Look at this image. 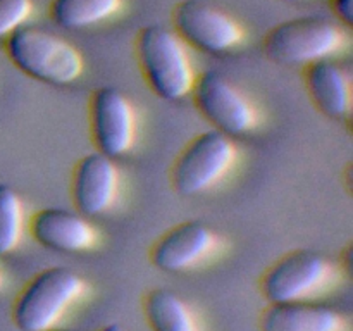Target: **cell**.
<instances>
[{
  "mask_svg": "<svg viewBox=\"0 0 353 331\" xmlns=\"http://www.w3.org/2000/svg\"><path fill=\"white\" fill-rule=\"evenodd\" d=\"M303 81L321 114L333 121H347L352 116V72L343 62L330 57L305 66Z\"/></svg>",
  "mask_w": 353,
  "mask_h": 331,
  "instance_id": "cell-13",
  "label": "cell"
},
{
  "mask_svg": "<svg viewBox=\"0 0 353 331\" xmlns=\"http://www.w3.org/2000/svg\"><path fill=\"white\" fill-rule=\"evenodd\" d=\"M285 2H292V3H296V2H305V0H285Z\"/></svg>",
  "mask_w": 353,
  "mask_h": 331,
  "instance_id": "cell-21",
  "label": "cell"
},
{
  "mask_svg": "<svg viewBox=\"0 0 353 331\" xmlns=\"http://www.w3.org/2000/svg\"><path fill=\"white\" fill-rule=\"evenodd\" d=\"M336 281V265L316 250L283 255L264 272L261 292L269 303L303 302L327 292Z\"/></svg>",
  "mask_w": 353,
  "mask_h": 331,
  "instance_id": "cell-6",
  "label": "cell"
},
{
  "mask_svg": "<svg viewBox=\"0 0 353 331\" xmlns=\"http://www.w3.org/2000/svg\"><path fill=\"white\" fill-rule=\"evenodd\" d=\"M262 331H348L343 312L312 300L269 303L261 317Z\"/></svg>",
  "mask_w": 353,
  "mask_h": 331,
  "instance_id": "cell-14",
  "label": "cell"
},
{
  "mask_svg": "<svg viewBox=\"0 0 353 331\" xmlns=\"http://www.w3.org/2000/svg\"><path fill=\"white\" fill-rule=\"evenodd\" d=\"M343 26L324 16H302L276 24L264 37L268 59L290 68H305L323 59L336 57L347 47Z\"/></svg>",
  "mask_w": 353,
  "mask_h": 331,
  "instance_id": "cell-3",
  "label": "cell"
},
{
  "mask_svg": "<svg viewBox=\"0 0 353 331\" xmlns=\"http://www.w3.org/2000/svg\"><path fill=\"white\" fill-rule=\"evenodd\" d=\"M0 286H2V271H0Z\"/></svg>",
  "mask_w": 353,
  "mask_h": 331,
  "instance_id": "cell-23",
  "label": "cell"
},
{
  "mask_svg": "<svg viewBox=\"0 0 353 331\" xmlns=\"http://www.w3.org/2000/svg\"><path fill=\"white\" fill-rule=\"evenodd\" d=\"M6 54L23 74L52 86H69L85 72L83 55L71 41L40 26L24 24L6 38Z\"/></svg>",
  "mask_w": 353,
  "mask_h": 331,
  "instance_id": "cell-2",
  "label": "cell"
},
{
  "mask_svg": "<svg viewBox=\"0 0 353 331\" xmlns=\"http://www.w3.org/2000/svg\"><path fill=\"white\" fill-rule=\"evenodd\" d=\"M33 14V0H0V40L28 24Z\"/></svg>",
  "mask_w": 353,
  "mask_h": 331,
  "instance_id": "cell-18",
  "label": "cell"
},
{
  "mask_svg": "<svg viewBox=\"0 0 353 331\" xmlns=\"http://www.w3.org/2000/svg\"><path fill=\"white\" fill-rule=\"evenodd\" d=\"M90 131L95 148L110 159H121L137 143V109L116 86H100L90 99Z\"/></svg>",
  "mask_w": 353,
  "mask_h": 331,
  "instance_id": "cell-9",
  "label": "cell"
},
{
  "mask_svg": "<svg viewBox=\"0 0 353 331\" xmlns=\"http://www.w3.org/2000/svg\"><path fill=\"white\" fill-rule=\"evenodd\" d=\"M24 203L12 186L0 183V257L19 247L24 234Z\"/></svg>",
  "mask_w": 353,
  "mask_h": 331,
  "instance_id": "cell-17",
  "label": "cell"
},
{
  "mask_svg": "<svg viewBox=\"0 0 353 331\" xmlns=\"http://www.w3.org/2000/svg\"><path fill=\"white\" fill-rule=\"evenodd\" d=\"M30 233L38 245L61 254H81L99 243V230L78 210L45 207L30 219Z\"/></svg>",
  "mask_w": 353,
  "mask_h": 331,
  "instance_id": "cell-12",
  "label": "cell"
},
{
  "mask_svg": "<svg viewBox=\"0 0 353 331\" xmlns=\"http://www.w3.org/2000/svg\"><path fill=\"white\" fill-rule=\"evenodd\" d=\"M238 148L233 138L217 130L193 137L171 169L172 188L183 197H196L219 185L233 169Z\"/></svg>",
  "mask_w": 353,
  "mask_h": 331,
  "instance_id": "cell-5",
  "label": "cell"
},
{
  "mask_svg": "<svg viewBox=\"0 0 353 331\" xmlns=\"http://www.w3.org/2000/svg\"><path fill=\"white\" fill-rule=\"evenodd\" d=\"M145 317L152 331H200L195 312L169 288H154L145 297Z\"/></svg>",
  "mask_w": 353,
  "mask_h": 331,
  "instance_id": "cell-15",
  "label": "cell"
},
{
  "mask_svg": "<svg viewBox=\"0 0 353 331\" xmlns=\"http://www.w3.org/2000/svg\"><path fill=\"white\" fill-rule=\"evenodd\" d=\"M331 9L340 24L350 28L353 24V0H331Z\"/></svg>",
  "mask_w": 353,
  "mask_h": 331,
  "instance_id": "cell-19",
  "label": "cell"
},
{
  "mask_svg": "<svg viewBox=\"0 0 353 331\" xmlns=\"http://www.w3.org/2000/svg\"><path fill=\"white\" fill-rule=\"evenodd\" d=\"M124 0H52V21L64 30L76 31L112 19L123 9Z\"/></svg>",
  "mask_w": 353,
  "mask_h": 331,
  "instance_id": "cell-16",
  "label": "cell"
},
{
  "mask_svg": "<svg viewBox=\"0 0 353 331\" xmlns=\"http://www.w3.org/2000/svg\"><path fill=\"white\" fill-rule=\"evenodd\" d=\"M86 281L71 268L55 265L38 272L17 295L12 321L19 331H47L86 293Z\"/></svg>",
  "mask_w": 353,
  "mask_h": 331,
  "instance_id": "cell-4",
  "label": "cell"
},
{
  "mask_svg": "<svg viewBox=\"0 0 353 331\" xmlns=\"http://www.w3.org/2000/svg\"><path fill=\"white\" fill-rule=\"evenodd\" d=\"M190 97L214 130L233 140L257 130L259 112L254 102L224 72L203 71L196 76Z\"/></svg>",
  "mask_w": 353,
  "mask_h": 331,
  "instance_id": "cell-7",
  "label": "cell"
},
{
  "mask_svg": "<svg viewBox=\"0 0 353 331\" xmlns=\"http://www.w3.org/2000/svg\"><path fill=\"white\" fill-rule=\"evenodd\" d=\"M134 54L145 81L152 92L168 102L190 97L195 85V68L188 45L172 28L147 24L137 34Z\"/></svg>",
  "mask_w": 353,
  "mask_h": 331,
  "instance_id": "cell-1",
  "label": "cell"
},
{
  "mask_svg": "<svg viewBox=\"0 0 353 331\" xmlns=\"http://www.w3.org/2000/svg\"><path fill=\"white\" fill-rule=\"evenodd\" d=\"M121 172L116 159L102 152L83 155L74 166L71 197L76 210L88 219L109 212L119 197Z\"/></svg>",
  "mask_w": 353,
  "mask_h": 331,
  "instance_id": "cell-11",
  "label": "cell"
},
{
  "mask_svg": "<svg viewBox=\"0 0 353 331\" xmlns=\"http://www.w3.org/2000/svg\"><path fill=\"white\" fill-rule=\"evenodd\" d=\"M219 247V234L209 224L190 219L172 226L155 241L150 261L161 271L179 274L205 264Z\"/></svg>",
  "mask_w": 353,
  "mask_h": 331,
  "instance_id": "cell-10",
  "label": "cell"
},
{
  "mask_svg": "<svg viewBox=\"0 0 353 331\" xmlns=\"http://www.w3.org/2000/svg\"><path fill=\"white\" fill-rule=\"evenodd\" d=\"M172 30L188 47L210 55L233 52L245 41L241 24L209 0H181L176 3Z\"/></svg>",
  "mask_w": 353,
  "mask_h": 331,
  "instance_id": "cell-8",
  "label": "cell"
},
{
  "mask_svg": "<svg viewBox=\"0 0 353 331\" xmlns=\"http://www.w3.org/2000/svg\"><path fill=\"white\" fill-rule=\"evenodd\" d=\"M47 331H72V330H57V328H52V330H47Z\"/></svg>",
  "mask_w": 353,
  "mask_h": 331,
  "instance_id": "cell-22",
  "label": "cell"
},
{
  "mask_svg": "<svg viewBox=\"0 0 353 331\" xmlns=\"http://www.w3.org/2000/svg\"><path fill=\"white\" fill-rule=\"evenodd\" d=\"M99 331H128V330H126V328L121 326V324H117V323H110V324H105V326L100 328Z\"/></svg>",
  "mask_w": 353,
  "mask_h": 331,
  "instance_id": "cell-20",
  "label": "cell"
}]
</instances>
